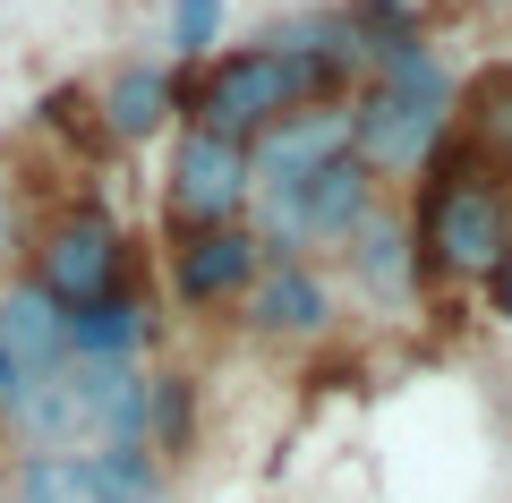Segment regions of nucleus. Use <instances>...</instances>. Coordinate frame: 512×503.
<instances>
[{"label":"nucleus","mask_w":512,"mask_h":503,"mask_svg":"<svg viewBox=\"0 0 512 503\" xmlns=\"http://www.w3.org/2000/svg\"><path fill=\"white\" fill-rule=\"evenodd\" d=\"M444 137H453V69L419 35L376 52L367 86L350 94V154L376 180H410V171H427L444 154Z\"/></svg>","instance_id":"nucleus-1"},{"label":"nucleus","mask_w":512,"mask_h":503,"mask_svg":"<svg viewBox=\"0 0 512 503\" xmlns=\"http://www.w3.org/2000/svg\"><path fill=\"white\" fill-rule=\"evenodd\" d=\"M410 239H419V273L453 290H487L495 265L512 256V188L495 180L470 145L427 162V188H419V214H410Z\"/></svg>","instance_id":"nucleus-2"},{"label":"nucleus","mask_w":512,"mask_h":503,"mask_svg":"<svg viewBox=\"0 0 512 503\" xmlns=\"http://www.w3.org/2000/svg\"><path fill=\"white\" fill-rule=\"evenodd\" d=\"M325 94H342V77H333L325 60L291 52V43H239V52H222L214 69L188 86V120L248 145V137H265L274 120L325 103Z\"/></svg>","instance_id":"nucleus-3"},{"label":"nucleus","mask_w":512,"mask_h":503,"mask_svg":"<svg viewBox=\"0 0 512 503\" xmlns=\"http://www.w3.org/2000/svg\"><path fill=\"white\" fill-rule=\"evenodd\" d=\"M120 273H128V231H120V214H111L103 197H86V205H69V214L43 222L35 273H26V282H35L43 299L69 316V307L111 299V290H120Z\"/></svg>","instance_id":"nucleus-4"},{"label":"nucleus","mask_w":512,"mask_h":503,"mask_svg":"<svg viewBox=\"0 0 512 503\" xmlns=\"http://www.w3.org/2000/svg\"><path fill=\"white\" fill-rule=\"evenodd\" d=\"M256 180H248V145L239 137H214V128L180 120V137H171V162H163V222L180 239L197 231H231L239 214H248Z\"/></svg>","instance_id":"nucleus-5"},{"label":"nucleus","mask_w":512,"mask_h":503,"mask_svg":"<svg viewBox=\"0 0 512 503\" xmlns=\"http://www.w3.org/2000/svg\"><path fill=\"white\" fill-rule=\"evenodd\" d=\"M342 154H350V94H325V103L274 120L265 137H248V180H256V197H291L299 180H316Z\"/></svg>","instance_id":"nucleus-6"},{"label":"nucleus","mask_w":512,"mask_h":503,"mask_svg":"<svg viewBox=\"0 0 512 503\" xmlns=\"http://www.w3.org/2000/svg\"><path fill=\"white\" fill-rule=\"evenodd\" d=\"M9 503H163L154 452H103V461H18Z\"/></svg>","instance_id":"nucleus-7"},{"label":"nucleus","mask_w":512,"mask_h":503,"mask_svg":"<svg viewBox=\"0 0 512 503\" xmlns=\"http://www.w3.org/2000/svg\"><path fill=\"white\" fill-rule=\"evenodd\" d=\"M239 324L256 342H325L333 333V282L316 265H265L239 299Z\"/></svg>","instance_id":"nucleus-8"},{"label":"nucleus","mask_w":512,"mask_h":503,"mask_svg":"<svg viewBox=\"0 0 512 503\" xmlns=\"http://www.w3.org/2000/svg\"><path fill=\"white\" fill-rule=\"evenodd\" d=\"M180 111H188V86H180V69H171V60H120V69L94 86V120H103L111 145L163 137Z\"/></svg>","instance_id":"nucleus-9"},{"label":"nucleus","mask_w":512,"mask_h":503,"mask_svg":"<svg viewBox=\"0 0 512 503\" xmlns=\"http://www.w3.org/2000/svg\"><path fill=\"white\" fill-rule=\"evenodd\" d=\"M265 273V248H256L248 222H231V231H197L171 248V290H180L188 307H231L248 299V282Z\"/></svg>","instance_id":"nucleus-10"},{"label":"nucleus","mask_w":512,"mask_h":503,"mask_svg":"<svg viewBox=\"0 0 512 503\" xmlns=\"http://www.w3.org/2000/svg\"><path fill=\"white\" fill-rule=\"evenodd\" d=\"M342 265H350V290H359L367 307H410V299H419V282H427L410 222H402V214H384V205L342 239Z\"/></svg>","instance_id":"nucleus-11"},{"label":"nucleus","mask_w":512,"mask_h":503,"mask_svg":"<svg viewBox=\"0 0 512 503\" xmlns=\"http://www.w3.org/2000/svg\"><path fill=\"white\" fill-rule=\"evenodd\" d=\"M0 342L18 359V384H35V376H52V367H69V316H60L35 282H18L0 299Z\"/></svg>","instance_id":"nucleus-12"},{"label":"nucleus","mask_w":512,"mask_h":503,"mask_svg":"<svg viewBox=\"0 0 512 503\" xmlns=\"http://www.w3.org/2000/svg\"><path fill=\"white\" fill-rule=\"evenodd\" d=\"M461 145L487 162L495 180H512V60L470 77V94H461Z\"/></svg>","instance_id":"nucleus-13"},{"label":"nucleus","mask_w":512,"mask_h":503,"mask_svg":"<svg viewBox=\"0 0 512 503\" xmlns=\"http://www.w3.org/2000/svg\"><path fill=\"white\" fill-rule=\"evenodd\" d=\"M137 342H146V307L128 290H111L94 307H69V359H137Z\"/></svg>","instance_id":"nucleus-14"},{"label":"nucleus","mask_w":512,"mask_h":503,"mask_svg":"<svg viewBox=\"0 0 512 503\" xmlns=\"http://www.w3.org/2000/svg\"><path fill=\"white\" fill-rule=\"evenodd\" d=\"M214 35H222V0H171V43H180V60L205 52Z\"/></svg>","instance_id":"nucleus-15"},{"label":"nucleus","mask_w":512,"mask_h":503,"mask_svg":"<svg viewBox=\"0 0 512 503\" xmlns=\"http://www.w3.org/2000/svg\"><path fill=\"white\" fill-rule=\"evenodd\" d=\"M9 410H18V359H9V342H0V435H9Z\"/></svg>","instance_id":"nucleus-16"},{"label":"nucleus","mask_w":512,"mask_h":503,"mask_svg":"<svg viewBox=\"0 0 512 503\" xmlns=\"http://www.w3.org/2000/svg\"><path fill=\"white\" fill-rule=\"evenodd\" d=\"M487 299H495V316H512V256L495 265V282H487Z\"/></svg>","instance_id":"nucleus-17"}]
</instances>
